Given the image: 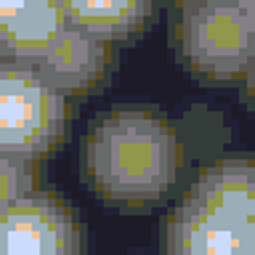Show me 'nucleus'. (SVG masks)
Masks as SVG:
<instances>
[{
	"instance_id": "20e7f679",
	"label": "nucleus",
	"mask_w": 255,
	"mask_h": 255,
	"mask_svg": "<svg viewBox=\"0 0 255 255\" xmlns=\"http://www.w3.org/2000/svg\"><path fill=\"white\" fill-rule=\"evenodd\" d=\"M0 255H80V223L64 202L24 194L0 207Z\"/></svg>"
},
{
	"instance_id": "f03ea898",
	"label": "nucleus",
	"mask_w": 255,
	"mask_h": 255,
	"mask_svg": "<svg viewBox=\"0 0 255 255\" xmlns=\"http://www.w3.org/2000/svg\"><path fill=\"white\" fill-rule=\"evenodd\" d=\"M67 125L64 93L35 64L0 59V151L21 159L45 154Z\"/></svg>"
},
{
	"instance_id": "9d476101",
	"label": "nucleus",
	"mask_w": 255,
	"mask_h": 255,
	"mask_svg": "<svg viewBox=\"0 0 255 255\" xmlns=\"http://www.w3.org/2000/svg\"><path fill=\"white\" fill-rule=\"evenodd\" d=\"M32 191L29 159L0 151V207Z\"/></svg>"
},
{
	"instance_id": "7ed1b4c3",
	"label": "nucleus",
	"mask_w": 255,
	"mask_h": 255,
	"mask_svg": "<svg viewBox=\"0 0 255 255\" xmlns=\"http://www.w3.org/2000/svg\"><path fill=\"white\" fill-rule=\"evenodd\" d=\"M178 51L199 75L231 80L242 75L255 53V27L234 0H183Z\"/></svg>"
},
{
	"instance_id": "f8f14e48",
	"label": "nucleus",
	"mask_w": 255,
	"mask_h": 255,
	"mask_svg": "<svg viewBox=\"0 0 255 255\" xmlns=\"http://www.w3.org/2000/svg\"><path fill=\"white\" fill-rule=\"evenodd\" d=\"M242 77H245V93H247V99L255 101V53H253V59L247 61Z\"/></svg>"
},
{
	"instance_id": "39448f33",
	"label": "nucleus",
	"mask_w": 255,
	"mask_h": 255,
	"mask_svg": "<svg viewBox=\"0 0 255 255\" xmlns=\"http://www.w3.org/2000/svg\"><path fill=\"white\" fill-rule=\"evenodd\" d=\"M255 221L226 210L199 197L197 191L183 199L167 223L170 255H242L245 239Z\"/></svg>"
},
{
	"instance_id": "0eeeda50",
	"label": "nucleus",
	"mask_w": 255,
	"mask_h": 255,
	"mask_svg": "<svg viewBox=\"0 0 255 255\" xmlns=\"http://www.w3.org/2000/svg\"><path fill=\"white\" fill-rule=\"evenodd\" d=\"M72 27L104 40L128 37L149 19L151 0H56Z\"/></svg>"
},
{
	"instance_id": "1a4fd4ad",
	"label": "nucleus",
	"mask_w": 255,
	"mask_h": 255,
	"mask_svg": "<svg viewBox=\"0 0 255 255\" xmlns=\"http://www.w3.org/2000/svg\"><path fill=\"white\" fill-rule=\"evenodd\" d=\"M191 191L247 221H255V167L250 162L229 159L207 167Z\"/></svg>"
},
{
	"instance_id": "4468645a",
	"label": "nucleus",
	"mask_w": 255,
	"mask_h": 255,
	"mask_svg": "<svg viewBox=\"0 0 255 255\" xmlns=\"http://www.w3.org/2000/svg\"><path fill=\"white\" fill-rule=\"evenodd\" d=\"M242 255H255V223L247 231V239H245V253Z\"/></svg>"
},
{
	"instance_id": "f257e3e1",
	"label": "nucleus",
	"mask_w": 255,
	"mask_h": 255,
	"mask_svg": "<svg viewBox=\"0 0 255 255\" xmlns=\"http://www.w3.org/2000/svg\"><path fill=\"white\" fill-rule=\"evenodd\" d=\"M85 170L109 202H154L175 181L178 141L162 117L143 109H115L96 120L88 133Z\"/></svg>"
},
{
	"instance_id": "ddd939ff",
	"label": "nucleus",
	"mask_w": 255,
	"mask_h": 255,
	"mask_svg": "<svg viewBox=\"0 0 255 255\" xmlns=\"http://www.w3.org/2000/svg\"><path fill=\"white\" fill-rule=\"evenodd\" d=\"M234 5L247 16V21H250L253 27H255V0H234Z\"/></svg>"
},
{
	"instance_id": "6e6552de",
	"label": "nucleus",
	"mask_w": 255,
	"mask_h": 255,
	"mask_svg": "<svg viewBox=\"0 0 255 255\" xmlns=\"http://www.w3.org/2000/svg\"><path fill=\"white\" fill-rule=\"evenodd\" d=\"M67 27V19L59 11L56 0H40L27 16H21L11 29L0 37V59L21 64H37L53 40Z\"/></svg>"
},
{
	"instance_id": "9b49d317",
	"label": "nucleus",
	"mask_w": 255,
	"mask_h": 255,
	"mask_svg": "<svg viewBox=\"0 0 255 255\" xmlns=\"http://www.w3.org/2000/svg\"><path fill=\"white\" fill-rule=\"evenodd\" d=\"M40 0H0V37L13 27L21 16H27Z\"/></svg>"
},
{
	"instance_id": "423d86ee",
	"label": "nucleus",
	"mask_w": 255,
	"mask_h": 255,
	"mask_svg": "<svg viewBox=\"0 0 255 255\" xmlns=\"http://www.w3.org/2000/svg\"><path fill=\"white\" fill-rule=\"evenodd\" d=\"M35 67L64 96L85 93L107 72V40L67 24Z\"/></svg>"
}]
</instances>
